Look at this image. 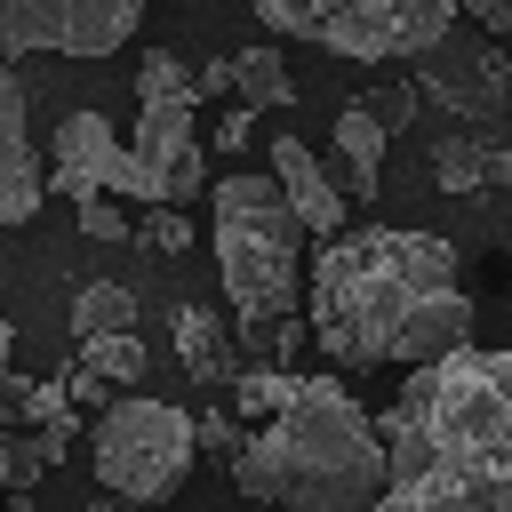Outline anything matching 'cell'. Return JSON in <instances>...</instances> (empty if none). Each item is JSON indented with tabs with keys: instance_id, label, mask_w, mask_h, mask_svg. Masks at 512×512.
Wrapping results in <instances>:
<instances>
[{
	"instance_id": "9a60e30c",
	"label": "cell",
	"mask_w": 512,
	"mask_h": 512,
	"mask_svg": "<svg viewBox=\"0 0 512 512\" xmlns=\"http://www.w3.org/2000/svg\"><path fill=\"white\" fill-rule=\"evenodd\" d=\"M432 168H440V192H480V184H504L512 176V152L496 136H448L432 152Z\"/></svg>"
},
{
	"instance_id": "4316f807",
	"label": "cell",
	"mask_w": 512,
	"mask_h": 512,
	"mask_svg": "<svg viewBox=\"0 0 512 512\" xmlns=\"http://www.w3.org/2000/svg\"><path fill=\"white\" fill-rule=\"evenodd\" d=\"M8 352H16V328H8V320H0V384H8V376H16V368H8Z\"/></svg>"
},
{
	"instance_id": "8992f818",
	"label": "cell",
	"mask_w": 512,
	"mask_h": 512,
	"mask_svg": "<svg viewBox=\"0 0 512 512\" xmlns=\"http://www.w3.org/2000/svg\"><path fill=\"white\" fill-rule=\"evenodd\" d=\"M272 40H312L352 64H416L448 40L456 0H248Z\"/></svg>"
},
{
	"instance_id": "ba28073f",
	"label": "cell",
	"mask_w": 512,
	"mask_h": 512,
	"mask_svg": "<svg viewBox=\"0 0 512 512\" xmlns=\"http://www.w3.org/2000/svg\"><path fill=\"white\" fill-rule=\"evenodd\" d=\"M152 0H0L8 56H112L144 24Z\"/></svg>"
},
{
	"instance_id": "9c48e42d",
	"label": "cell",
	"mask_w": 512,
	"mask_h": 512,
	"mask_svg": "<svg viewBox=\"0 0 512 512\" xmlns=\"http://www.w3.org/2000/svg\"><path fill=\"white\" fill-rule=\"evenodd\" d=\"M416 96H440L456 120H496L504 104H512V56H504V40H488L480 24H448V40L440 48H424L416 56Z\"/></svg>"
},
{
	"instance_id": "603a6c76",
	"label": "cell",
	"mask_w": 512,
	"mask_h": 512,
	"mask_svg": "<svg viewBox=\"0 0 512 512\" xmlns=\"http://www.w3.org/2000/svg\"><path fill=\"white\" fill-rule=\"evenodd\" d=\"M456 16H464V24H480L488 40H504V48H512V0H456Z\"/></svg>"
},
{
	"instance_id": "d4e9b609",
	"label": "cell",
	"mask_w": 512,
	"mask_h": 512,
	"mask_svg": "<svg viewBox=\"0 0 512 512\" xmlns=\"http://www.w3.org/2000/svg\"><path fill=\"white\" fill-rule=\"evenodd\" d=\"M192 80H200V104H224V96H240V88H232V56H224V64H200Z\"/></svg>"
},
{
	"instance_id": "44dd1931",
	"label": "cell",
	"mask_w": 512,
	"mask_h": 512,
	"mask_svg": "<svg viewBox=\"0 0 512 512\" xmlns=\"http://www.w3.org/2000/svg\"><path fill=\"white\" fill-rule=\"evenodd\" d=\"M80 232H88V240H128L136 224H128V208H120L112 192H96V200H80Z\"/></svg>"
},
{
	"instance_id": "cb8c5ba5",
	"label": "cell",
	"mask_w": 512,
	"mask_h": 512,
	"mask_svg": "<svg viewBox=\"0 0 512 512\" xmlns=\"http://www.w3.org/2000/svg\"><path fill=\"white\" fill-rule=\"evenodd\" d=\"M240 440H248V432H240L224 408H216V416H200V448H216V456H240Z\"/></svg>"
},
{
	"instance_id": "5b68a950",
	"label": "cell",
	"mask_w": 512,
	"mask_h": 512,
	"mask_svg": "<svg viewBox=\"0 0 512 512\" xmlns=\"http://www.w3.org/2000/svg\"><path fill=\"white\" fill-rule=\"evenodd\" d=\"M136 136L120 144V168H112V200H144V208H184L200 184H208V144L192 128L200 112V80L152 48L136 64Z\"/></svg>"
},
{
	"instance_id": "5bb4252c",
	"label": "cell",
	"mask_w": 512,
	"mask_h": 512,
	"mask_svg": "<svg viewBox=\"0 0 512 512\" xmlns=\"http://www.w3.org/2000/svg\"><path fill=\"white\" fill-rule=\"evenodd\" d=\"M176 368L192 384H232V336H224L216 312H200V304L176 312Z\"/></svg>"
},
{
	"instance_id": "7402d4cb",
	"label": "cell",
	"mask_w": 512,
	"mask_h": 512,
	"mask_svg": "<svg viewBox=\"0 0 512 512\" xmlns=\"http://www.w3.org/2000/svg\"><path fill=\"white\" fill-rule=\"evenodd\" d=\"M144 248H160V256H184V248H192V224H184L176 208H152V224H144Z\"/></svg>"
},
{
	"instance_id": "d6986e66",
	"label": "cell",
	"mask_w": 512,
	"mask_h": 512,
	"mask_svg": "<svg viewBox=\"0 0 512 512\" xmlns=\"http://www.w3.org/2000/svg\"><path fill=\"white\" fill-rule=\"evenodd\" d=\"M296 376H304V368H240V376H232V408H240L248 424H264V416L296 392Z\"/></svg>"
},
{
	"instance_id": "ffe728a7",
	"label": "cell",
	"mask_w": 512,
	"mask_h": 512,
	"mask_svg": "<svg viewBox=\"0 0 512 512\" xmlns=\"http://www.w3.org/2000/svg\"><path fill=\"white\" fill-rule=\"evenodd\" d=\"M376 120H384V136H400L408 120H416V80H392V88H376V96H360Z\"/></svg>"
},
{
	"instance_id": "7c38bea8",
	"label": "cell",
	"mask_w": 512,
	"mask_h": 512,
	"mask_svg": "<svg viewBox=\"0 0 512 512\" xmlns=\"http://www.w3.org/2000/svg\"><path fill=\"white\" fill-rule=\"evenodd\" d=\"M272 184H280V200L296 208V224L304 232H344V184L320 168V152L304 144V136H272Z\"/></svg>"
},
{
	"instance_id": "2e32d148",
	"label": "cell",
	"mask_w": 512,
	"mask_h": 512,
	"mask_svg": "<svg viewBox=\"0 0 512 512\" xmlns=\"http://www.w3.org/2000/svg\"><path fill=\"white\" fill-rule=\"evenodd\" d=\"M232 88H240V104H248V112H280V104L296 96L280 40H248V48L232 56Z\"/></svg>"
},
{
	"instance_id": "83f0119b",
	"label": "cell",
	"mask_w": 512,
	"mask_h": 512,
	"mask_svg": "<svg viewBox=\"0 0 512 512\" xmlns=\"http://www.w3.org/2000/svg\"><path fill=\"white\" fill-rule=\"evenodd\" d=\"M0 496H8V440H0Z\"/></svg>"
},
{
	"instance_id": "30bf717a",
	"label": "cell",
	"mask_w": 512,
	"mask_h": 512,
	"mask_svg": "<svg viewBox=\"0 0 512 512\" xmlns=\"http://www.w3.org/2000/svg\"><path fill=\"white\" fill-rule=\"evenodd\" d=\"M48 200V168L32 152V120H24V80L16 56L0 48V224H32Z\"/></svg>"
},
{
	"instance_id": "484cf974",
	"label": "cell",
	"mask_w": 512,
	"mask_h": 512,
	"mask_svg": "<svg viewBox=\"0 0 512 512\" xmlns=\"http://www.w3.org/2000/svg\"><path fill=\"white\" fill-rule=\"evenodd\" d=\"M248 128H256V112H248V104H232V112H224V128H216V144H224V152H240V144H248Z\"/></svg>"
},
{
	"instance_id": "4fadbf2b",
	"label": "cell",
	"mask_w": 512,
	"mask_h": 512,
	"mask_svg": "<svg viewBox=\"0 0 512 512\" xmlns=\"http://www.w3.org/2000/svg\"><path fill=\"white\" fill-rule=\"evenodd\" d=\"M384 144H392V136H384V120H376L368 104H344V112H336V168H344L336 184H344V200H368V192L384 184Z\"/></svg>"
},
{
	"instance_id": "e0dca14e",
	"label": "cell",
	"mask_w": 512,
	"mask_h": 512,
	"mask_svg": "<svg viewBox=\"0 0 512 512\" xmlns=\"http://www.w3.org/2000/svg\"><path fill=\"white\" fill-rule=\"evenodd\" d=\"M72 336H80V344H96V336H136V296H128L120 280H88V288L72 296Z\"/></svg>"
},
{
	"instance_id": "3957f363",
	"label": "cell",
	"mask_w": 512,
	"mask_h": 512,
	"mask_svg": "<svg viewBox=\"0 0 512 512\" xmlns=\"http://www.w3.org/2000/svg\"><path fill=\"white\" fill-rule=\"evenodd\" d=\"M232 480L272 512H376L392 480L384 424L336 376H296V392L240 440Z\"/></svg>"
},
{
	"instance_id": "8fae6325",
	"label": "cell",
	"mask_w": 512,
	"mask_h": 512,
	"mask_svg": "<svg viewBox=\"0 0 512 512\" xmlns=\"http://www.w3.org/2000/svg\"><path fill=\"white\" fill-rule=\"evenodd\" d=\"M112 168H120V136L104 112H64L56 136H48V192H64L72 208L112 192Z\"/></svg>"
},
{
	"instance_id": "7a4b0ae2",
	"label": "cell",
	"mask_w": 512,
	"mask_h": 512,
	"mask_svg": "<svg viewBox=\"0 0 512 512\" xmlns=\"http://www.w3.org/2000/svg\"><path fill=\"white\" fill-rule=\"evenodd\" d=\"M376 512H512V344H464L416 368L384 416Z\"/></svg>"
},
{
	"instance_id": "ac0fdd59",
	"label": "cell",
	"mask_w": 512,
	"mask_h": 512,
	"mask_svg": "<svg viewBox=\"0 0 512 512\" xmlns=\"http://www.w3.org/2000/svg\"><path fill=\"white\" fill-rule=\"evenodd\" d=\"M80 368H88L96 384H112V392H136V376L152 368V352H144L136 336H96V344H80Z\"/></svg>"
},
{
	"instance_id": "277c9868",
	"label": "cell",
	"mask_w": 512,
	"mask_h": 512,
	"mask_svg": "<svg viewBox=\"0 0 512 512\" xmlns=\"http://www.w3.org/2000/svg\"><path fill=\"white\" fill-rule=\"evenodd\" d=\"M216 272L240 328L304 320V224L280 200L272 168H240L216 184Z\"/></svg>"
},
{
	"instance_id": "52a82bcc",
	"label": "cell",
	"mask_w": 512,
	"mask_h": 512,
	"mask_svg": "<svg viewBox=\"0 0 512 512\" xmlns=\"http://www.w3.org/2000/svg\"><path fill=\"white\" fill-rule=\"evenodd\" d=\"M200 456V416H184L176 400H144L120 392L96 416V488L112 504H160L176 496V480Z\"/></svg>"
},
{
	"instance_id": "6da1fadb",
	"label": "cell",
	"mask_w": 512,
	"mask_h": 512,
	"mask_svg": "<svg viewBox=\"0 0 512 512\" xmlns=\"http://www.w3.org/2000/svg\"><path fill=\"white\" fill-rule=\"evenodd\" d=\"M304 328L320 336V360H336V368L400 360L416 376L472 344L480 304L464 296L448 240L360 224V232L320 240V264L304 280Z\"/></svg>"
}]
</instances>
